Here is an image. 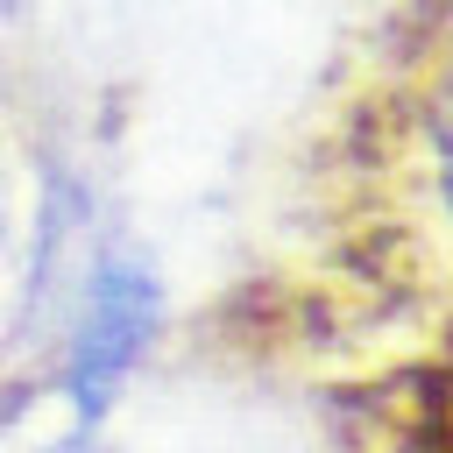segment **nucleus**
I'll use <instances>...</instances> for the list:
<instances>
[{
	"mask_svg": "<svg viewBox=\"0 0 453 453\" xmlns=\"http://www.w3.org/2000/svg\"><path fill=\"white\" fill-rule=\"evenodd\" d=\"M326 269L453 347V0H418L326 142ZM453 396V375H446Z\"/></svg>",
	"mask_w": 453,
	"mask_h": 453,
	"instance_id": "1",
	"label": "nucleus"
},
{
	"mask_svg": "<svg viewBox=\"0 0 453 453\" xmlns=\"http://www.w3.org/2000/svg\"><path fill=\"white\" fill-rule=\"evenodd\" d=\"M163 326V283L149 262L134 255H92L85 290L71 304V333H64V396L78 403V418H99L106 396L127 382V368L149 354Z\"/></svg>",
	"mask_w": 453,
	"mask_h": 453,
	"instance_id": "2",
	"label": "nucleus"
},
{
	"mask_svg": "<svg viewBox=\"0 0 453 453\" xmlns=\"http://www.w3.org/2000/svg\"><path fill=\"white\" fill-rule=\"evenodd\" d=\"M50 453H106V446H92V439H71V446H50Z\"/></svg>",
	"mask_w": 453,
	"mask_h": 453,
	"instance_id": "3",
	"label": "nucleus"
}]
</instances>
